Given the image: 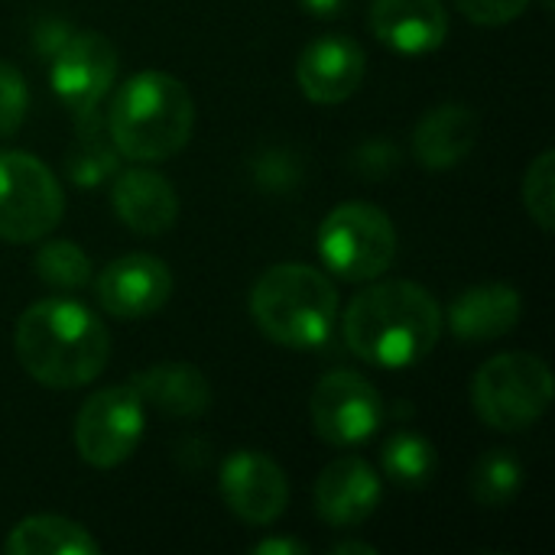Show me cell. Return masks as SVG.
Wrapping results in <instances>:
<instances>
[{"mask_svg":"<svg viewBox=\"0 0 555 555\" xmlns=\"http://www.w3.org/2000/svg\"><path fill=\"white\" fill-rule=\"evenodd\" d=\"M524 312V299L507 283H481L465 289L452 309L449 325L462 341H494L517 328Z\"/></svg>","mask_w":555,"mask_h":555,"instance_id":"obj_17","label":"cell"},{"mask_svg":"<svg viewBox=\"0 0 555 555\" xmlns=\"http://www.w3.org/2000/svg\"><path fill=\"white\" fill-rule=\"evenodd\" d=\"M524 205L530 211V218L543 228V231H553L555 218V153L546 150L540 153L527 176H524Z\"/></svg>","mask_w":555,"mask_h":555,"instance_id":"obj_25","label":"cell"},{"mask_svg":"<svg viewBox=\"0 0 555 555\" xmlns=\"http://www.w3.org/2000/svg\"><path fill=\"white\" fill-rule=\"evenodd\" d=\"M254 553L257 555H306L309 553V546H306V543H299V540H263V543H257V546H254Z\"/></svg>","mask_w":555,"mask_h":555,"instance_id":"obj_28","label":"cell"},{"mask_svg":"<svg viewBox=\"0 0 555 555\" xmlns=\"http://www.w3.org/2000/svg\"><path fill=\"white\" fill-rule=\"evenodd\" d=\"M348 348L374 367H410L433 354L442 335V309L429 289L387 280L361 289L341 322Z\"/></svg>","mask_w":555,"mask_h":555,"instance_id":"obj_1","label":"cell"},{"mask_svg":"<svg viewBox=\"0 0 555 555\" xmlns=\"http://www.w3.org/2000/svg\"><path fill=\"white\" fill-rule=\"evenodd\" d=\"M319 257L348 283L377 280L397 260V228L384 208L371 202H345L328 211L319 228Z\"/></svg>","mask_w":555,"mask_h":555,"instance_id":"obj_6","label":"cell"},{"mask_svg":"<svg viewBox=\"0 0 555 555\" xmlns=\"http://www.w3.org/2000/svg\"><path fill=\"white\" fill-rule=\"evenodd\" d=\"M380 478L377 472L358 459V455H345L335 459L315 481V511L328 527H358L364 524L377 504H380Z\"/></svg>","mask_w":555,"mask_h":555,"instance_id":"obj_15","label":"cell"},{"mask_svg":"<svg viewBox=\"0 0 555 555\" xmlns=\"http://www.w3.org/2000/svg\"><path fill=\"white\" fill-rule=\"evenodd\" d=\"M472 403L485 426L524 433L537 426L553 403V371L543 358L527 351L498 354L475 374Z\"/></svg>","mask_w":555,"mask_h":555,"instance_id":"obj_5","label":"cell"},{"mask_svg":"<svg viewBox=\"0 0 555 555\" xmlns=\"http://www.w3.org/2000/svg\"><path fill=\"white\" fill-rule=\"evenodd\" d=\"M195 127V101L189 88L166 72H140L127 78L111 104L107 133L120 156L133 163H159L176 156Z\"/></svg>","mask_w":555,"mask_h":555,"instance_id":"obj_3","label":"cell"},{"mask_svg":"<svg viewBox=\"0 0 555 555\" xmlns=\"http://www.w3.org/2000/svg\"><path fill=\"white\" fill-rule=\"evenodd\" d=\"M117 75V49L98 33H72L55 46L52 55V91L72 114H88L111 91Z\"/></svg>","mask_w":555,"mask_h":555,"instance_id":"obj_10","label":"cell"},{"mask_svg":"<svg viewBox=\"0 0 555 555\" xmlns=\"http://www.w3.org/2000/svg\"><path fill=\"white\" fill-rule=\"evenodd\" d=\"M367 72L364 49L341 33L319 36L306 46V52L296 62V81L302 94L315 104H341L348 101Z\"/></svg>","mask_w":555,"mask_h":555,"instance_id":"obj_13","label":"cell"},{"mask_svg":"<svg viewBox=\"0 0 555 555\" xmlns=\"http://www.w3.org/2000/svg\"><path fill=\"white\" fill-rule=\"evenodd\" d=\"M7 553L10 555H98L101 546L94 537L78 527L75 520L39 514L26 517L13 527L7 537Z\"/></svg>","mask_w":555,"mask_h":555,"instance_id":"obj_20","label":"cell"},{"mask_svg":"<svg viewBox=\"0 0 555 555\" xmlns=\"http://www.w3.org/2000/svg\"><path fill=\"white\" fill-rule=\"evenodd\" d=\"M33 267L52 289H81L91 280V260L75 241H46L36 250Z\"/></svg>","mask_w":555,"mask_h":555,"instance_id":"obj_24","label":"cell"},{"mask_svg":"<svg viewBox=\"0 0 555 555\" xmlns=\"http://www.w3.org/2000/svg\"><path fill=\"white\" fill-rule=\"evenodd\" d=\"M29 111V88L16 65L0 62V137H13Z\"/></svg>","mask_w":555,"mask_h":555,"instance_id":"obj_26","label":"cell"},{"mask_svg":"<svg viewBox=\"0 0 555 555\" xmlns=\"http://www.w3.org/2000/svg\"><path fill=\"white\" fill-rule=\"evenodd\" d=\"M218 485H221V498L228 511L250 527L276 524L289 504V481L283 468L270 455L254 452V449L234 452L221 465Z\"/></svg>","mask_w":555,"mask_h":555,"instance_id":"obj_11","label":"cell"},{"mask_svg":"<svg viewBox=\"0 0 555 555\" xmlns=\"http://www.w3.org/2000/svg\"><path fill=\"white\" fill-rule=\"evenodd\" d=\"M16 358L23 371L52 390L91 384L111 361L107 325L75 299H39L16 322Z\"/></svg>","mask_w":555,"mask_h":555,"instance_id":"obj_2","label":"cell"},{"mask_svg":"<svg viewBox=\"0 0 555 555\" xmlns=\"http://www.w3.org/2000/svg\"><path fill=\"white\" fill-rule=\"evenodd\" d=\"M250 315L270 341L306 351L328 338L338 319V289L315 267L280 263L254 283Z\"/></svg>","mask_w":555,"mask_h":555,"instance_id":"obj_4","label":"cell"},{"mask_svg":"<svg viewBox=\"0 0 555 555\" xmlns=\"http://www.w3.org/2000/svg\"><path fill=\"white\" fill-rule=\"evenodd\" d=\"M143 410L146 406L130 384L98 390L91 400H85L75 420V449L81 462H88L91 468L124 465L143 439Z\"/></svg>","mask_w":555,"mask_h":555,"instance_id":"obj_8","label":"cell"},{"mask_svg":"<svg viewBox=\"0 0 555 555\" xmlns=\"http://www.w3.org/2000/svg\"><path fill=\"white\" fill-rule=\"evenodd\" d=\"M455 7L478 26H504L517 20L530 0H455Z\"/></svg>","mask_w":555,"mask_h":555,"instance_id":"obj_27","label":"cell"},{"mask_svg":"<svg viewBox=\"0 0 555 555\" xmlns=\"http://www.w3.org/2000/svg\"><path fill=\"white\" fill-rule=\"evenodd\" d=\"M371 33L400 55L436 52L449 36L442 0H371Z\"/></svg>","mask_w":555,"mask_h":555,"instance_id":"obj_14","label":"cell"},{"mask_svg":"<svg viewBox=\"0 0 555 555\" xmlns=\"http://www.w3.org/2000/svg\"><path fill=\"white\" fill-rule=\"evenodd\" d=\"M65 195L55 172L29 153H0V241L29 244L55 231Z\"/></svg>","mask_w":555,"mask_h":555,"instance_id":"obj_7","label":"cell"},{"mask_svg":"<svg viewBox=\"0 0 555 555\" xmlns=\"http://www.w3.org/2000/svg\"><path fill=\"white\" fill-rule=\"evenodd\" d=\"M520 485H524V465L507 449H491L488 455L478 459L472 472V498L491 511L507 507L517 498Z\"/></svg>","mask_w":555,"mask_h":555,"instance_id":"obj_23","label":"cell"},{"mask_svg":"<svg viewBox=\"0 0 555 555\" xmlns=\"http://www.w3.org/2000/svg\"><path fill=\"white\" fill-rule=\"evenodd\" d=\"M384 420L377 387L358 371H332L312 390V426L338 449L367 442Z\"/></svg>","mask_w":555,"mask_h":555,"instance_id":"obj_9","label":"cell"},{"mask_svg":"<svg viewBox=\"0 0 555 555\" xmlns=\"http://www.w3.org/2000/svg\"><path fill=\"white\" fill-rule=\"evenodd\" d=\"M475 143H478V114L465 104H442L429 111L413 133L416 159L433 172L459 166Z\"/></svg>","mask_w":555,"mask_h":555,"instance_id":"obj_19","label":"cell"},{"mask_svg":"<svg viewBox=\"0 0 555 555\" xmlns=\"http://www.w3.org/2000/svg\"><path fill=\"white\" fill-rule=\"evenodd\" d=\"M111 205L130 231L146 234V237L169 231L179 218V198H176L172 182L143 166L124 169L114 179Z\"/></svg>","mask_w":555,"mask_h":555,"instance_id":"obj_16","label":"cell"},{"mask_svg":"<svg viewBox=\"0 0 555 555\" xmlns=\"http://www.w3.org/2000/svg\"><path fill=\"white\" fill-rule=\"evenodd\" d=\"M172 296V273L153 254H124L98 276V302L117 319H146Z\"/></svg>","mask_w":555,"mask_h":555,"instance_id":"obj_12","label":"cell"},{"mask_svg":"<svg viewBox=\"0 0 555 555\" xmlns=\"http://www.w3.org/2000/svg\"><path fill=\"white\" fill-rule=\"evenodd\" d=\"M78 120L81 124L75 130V143L68 150L65 169L75 185H98L117 169V146L111 143V133L107 137L101 133L94 111L78 114Z\"/></svg>","mask_w":555,"mask_h":555,"instance_id":"obj_21","label":"cell"},{"mask_svg":"<svg viewBox=\"0 0 555 555\" xmlns=\"http://www.w3.org/2000/svg\"><path fill=\"white\" fill-rule=\"evenodd\" d=\"M130 387L140 393L143 406H153L166 416L176 420H195L211 406V387L205 380V374L192 364H153L146 371H140Z\"/></svg>","mask_w":555,"mask_h":555,"instance_id":"obj_18","label":"cell"},{"mask_svg":"<svg viewBox=\"0 0 555 555\" xmlns=\"http://www.w3.org/2000/svg\"><path fill=\"white\" fill-rule=\"evenodd\" d=\"M332 553H335V555H348V553L377 555V550H374V546H367V543H338V546H335Z\"/></svg>","mask_w":555,"mask_h":555,"instance_id":"obj_30","label":"cell"},{"mask_svg":"<svg viewBox=\"0 0 555 555\" xmlns=\"http://www.w3.org/2000/svg\"><path fill=\"white\" fill-rule=\"evenodd\" d=\"M348 0H299V7L309 13V16H319V20H332L345 10Z\"/></svg>","mask_w":555,"mask_h":555,"instance_id":"obj_29","label":"cell"},{"mask_svg":"<svg viewBox=\"0 0 555 555\" xmlns=\"http://www.w3.org/2000/svg\"><path fill=\"white\" fill-rule=\"evenodd\" d=\"M380 462H384V472L393 485L400 488H426L439 468V455H436V446L413 433V429H397L384 452H380Z\"/></svg>","mask_w":555,"mask_h":555,"instance_id":"obj_22","label":"cell"}]
</instances>
